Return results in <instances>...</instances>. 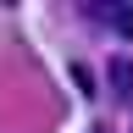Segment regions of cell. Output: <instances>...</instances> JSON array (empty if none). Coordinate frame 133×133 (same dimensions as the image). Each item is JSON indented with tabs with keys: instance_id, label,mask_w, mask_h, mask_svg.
<instances>
[{
	"instance_id": "obj_1",
	"label": "cell",
	"mask_w": 133,
	"mask_h": 133,
	"mask_svg": "<svg viewBox=\"0 0 133 133\" xmlns=\"http://www.w3.org/2000/svg\"><path fill=\"white\" fill-rule=\"evenodd\" d=\"M83 11H89V17H94L100 28L133 33V0H83Z\"/></svg>"
},
{
	"instance_id": "obj_2",
	"label": "cell",
	"mask_w": 133,
	"mask_h": 133,
	"mask_svg": "<svg viewBox=\"0 0 133 133\" xmlns=\"http://www.w3.org/2000/svg\"><path fill=\"white\" fill-rule=\"evenodd\" d=\"M105 83H111V100H133V61L128 56H111V66H105Z\"/></svg>"
}]
</instances>
